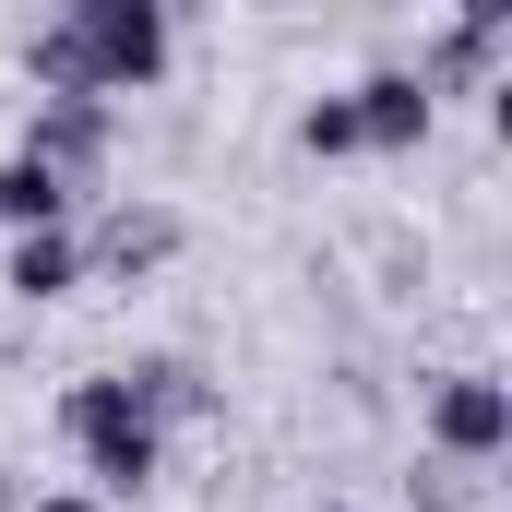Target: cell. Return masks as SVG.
Wrapping results in <instances>:
<instances>
[{
  "label": "cell",
  "instance_id": "6da1fadb",
  "mask_svg": "<svg viewBox=\"0 0 512 512\" xmlns=\"http://www.w3.org/2000/svg\"><path fill=\"white\" fill-rule=\"evenodd\" d=\"M60 24H72V48L96 60V96H143V84H167V0H60Z\"/></svg>",
  "mask_w": 512,
  "mask_h": 512
},
{
  "label": "cell",
  "instance_id": "7a4b0ae2",
  "mask_svg": "<svg viewBox=\"0 0 512 512\" xmlns=\"http://www.w3.org/2000/svg\"><path fill=\"white\" fill-rule=\"evenodd\" d=\"M60 417H72V441H84V477H96V489H120V501L167 465V429L131 405L120 370H108V382H72V405H60Z\"/></svg>",
  "mask_w": 512,
  "mask_h": 512
},
{
  "label": "cell",
  "instance_id": "3957f363",
  "mask_svg": "<svg viewBox=\"0 0 512 512\" xmlns=\"http://www.w3.org/2000/svg\"><path fill=\"white\" fill-rule=\"evenodd\" d=\"M429 441L453 453V465H501L512 453V393L489 370H453V382L429 393Z\"/></svg>",
  "mask_w": 512,
  "mask_h": 512
},
{
  "label": "cell",
  "instance_id": "277c9868",
  "mask_svg": "<svg viewBox=\"0 0 512 512\" xmlns=\"http://www.w3.org/2000/svg\"><path fill=\"white\" fill-rule=\"evenodd\" d=\"M346 108H358V155H405V143H429V108H441V96H429L417 72H370Z\"/></svg>",
  "mask_w": 512,
  "mask_h": 512
},
{
  "label": "cell",
  "instance_id": "5b68a950",
  "mask_svg": "<svg viewBox=\"0 0 512 512\" xmlns=\"http://www.w3.org/2000/svg\"><path fill=\"white\" fill-rule=\"evenodd\" d=\"M24 155H48L60 179H84V167L108 155V108H96V96H36V120H24Z\"/></svg>",
  "mask_w": 512,
  "mask_h": 512
},
{
  "label": "cell",
  "instance_id": "8992f818",
  "mask_svg": "<svg viewBox=\"0 0 512 512\" xmlns=\"http://www.w3.org/2000/svg\"><path fill=\"white\" fill-rule=\"evenodd\" d=\"M0 227H12V239H24V227H72V179H60L48 155H24V143L0 155Z\"/></svg>",
  "mask_w": 512,
  "mask_h": 512
},
{
  "label": "cell",
  "instance_id": "52a82bcc",
  "mask_svg": "<svg viewBox=\"0 0 512 512\" xmlns=\"http://www.w3.org/2000/svg\"><path fill=\"white\" fill-rule=\"evenodd\" d=\"M72 286H84V239H72V227H24V239H12V298H24V310H36V298H72Z\"/></svg>",
  "mask_w": 512,
  "mask_h": 512
},
{
  "label": "cell",
  "instance_id": "ba28073f",
  "mask_svg": "<svg viewBox=\"0 0 512 512\" xmlns=\"http://www.w3.org/2000/svg\"><path fill=\"white\" fill-rule=\"evenodd\" d=\"M120 382H131V405H143L155 429H167V417H203V405H215L191 358H143V370H120Z\"/></svg>",
  "mask_w": 512,
  "mask_h": 512
},
{
  "label": "cell",
  "instance_id": "9c48e42d",
  "mask_svg": "<svg viewBox=\"0 0 512 512\" xmlns=\"http://www.w3.org/2000/svg\"><path fill=\"white\" fill-rule=\"evenodd\" d=\"M179 251V215H155V203H143V215H108V239H96V262H120V274H155V262Z\"/></svg>",
  "mask_w": 512,
  "mask_h": 512
},
{
  "label": "cell",
  "instance_id": "30bf717a",
  "mask_svg": "<svg viewBox=\"0 0 512 512\" xmlns=\"http://www.w3.org/2000/svg\"><path fill=\"white\" fill-rule=\"evenodd\" d=\"M24 84H36V96H96V60L72 48V24H48V36H24ZM96 108H108V96H96Z\"/></svg>",
  "mask_w": 512,
  "mask_h": 512
},
{
  "label": "cell",
  "instance_id": "8fae6325",
  "mask_svg": "<svg viewBox=\"0 0 512 512\" xmlns=\"http://www.w3.org/2000/svg\"><path fill=\"white\" fill-rule=\"evenodd\" d=\"M298 143H310V155H358V108H346V96H322V108L298 120Z\"/></svg>",
  "mask_w": 512,
  "mask_h": 512
},
{
  "label": "cell",
  "instance_id": "7c38bea8",
  "mask_svg": "<svg viewBox=\"0 0 512 512\" xmlns=\"http://www.w3.org/2000/svg\"><path fill=\"white\" fill-rule=\"evenodd\" d=\"M453 24H489V36H501V24H512V0H453Z\"/></svg>",
  "mask_w": 512,
  "mask_h": 512
},
{
  "label": "cell",
  "instance_id": "4fadbf2b",
  "mask_svg": "<svg viewBox=\"0 0 512 512\" xmlns=\"http://www.w3.org/2000/svg\"><path fill=\"white\" fill-rule=\"evenodd\" d=\"M36 512H96V501H84V489H48V501H36Z\"/></svg>",
  "mask_w": 512,
  "mask_h": 512
},
{
  "label": "cell",
  "instance_id": "5bb4252c",
  "mask_svg": "<svg viewBox=\"0 0 512 512\" xmlns=\"http://www.w3.org/2000/svg\"><path fill=\"white\" fill-rule=\"evenodd\" d=\"M334 512H346V501H334Z\"/></svg>",
  "mask_w": 512,
  "mask_h": 512
}]
</instances>
